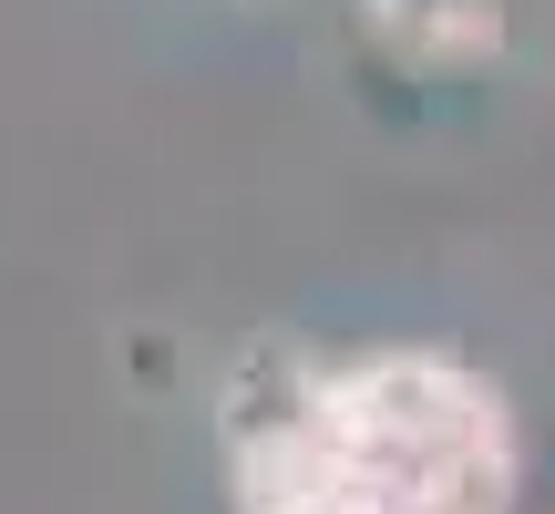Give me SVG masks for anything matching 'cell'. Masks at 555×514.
I'll list each match as a JSON object with an SVG mask.
<instances>
[{
	"mask_svg": "<svg viewBox=\"0 0 555 514\" xmlns=\"http://www.w3.org/2000/svg\"><path fill=\"white\" fill-rule=\"evenodd\" d=\"M504 422L442 360H360L247 433V514H494Z\"/></svg>",
	"mask_w": 555,
	"mask_h": 514,
	"instance_id": "1",
	"label": "cell"
}]
</instances>
